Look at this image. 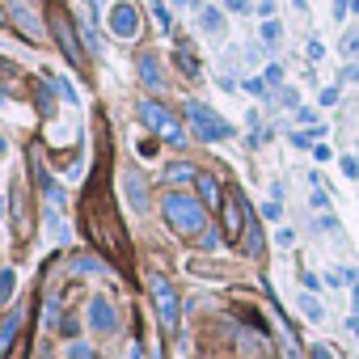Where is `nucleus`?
Masks as SVG:
<instances>
[{
    "label": "nucleus",
    "instance_id": "nucleus-1",
    "mask_svg": "<svg viewBox=\"0 0 359 359\" xmlns=\"http://www.w3.org/2000/svg\"><path fill=\"white\" fill-rule=\"evenodd\" d=\"M161 208H165V220H169V229H173V233H182V237H195V233H203V224H208L203 199H195V195L169 191Z\"/></svg>",
    "mask_w": 359,
    "mask_h": 359
},
{
    "label": "nucleus",
    "instance_id": "nucleus-2",
    "mask_svg": "<svg viewBox=\"0 0 359 359\" xmlns=\"http://www.w3.org/2000/svg\"><path fill=\"white\" fill-rule=\"evenodd\" d=\"M187 118H191L195 135H199V140H208V144H216V140H229V135H233V127H229L212 106H203V102H187Z\"/></svg>",
    "mask_w": 359,
    "mask_h": 359
},
{
    "label": "nucleus",
    "instance_id": "nucleus-3",
    "mask_svg": "<svg viewBox=\"0 0 359 359\" xmlns=\"http://www.w3.org/2000/svg\"><path fill=\"white\" fill-rule=\"evenodd\" d=\"M140 118H144V127H148V131L165 135L173 148H182V144H187V131L177 127V118H173L161 102H140Z\"/></svg>",
    "mask_w": 359,
    "mask_h": 359
},
{
    "label": "nucleus",
    "instance_id": "nucleus-4",
    "mask_svg": "<svg viewBox=\"0 0 359 359\" xmlns=\"http://www.w3.org/2000/svg\"><path fill=\"white\" fill-rule=\"evenodd\" d=\"M148 292H152V304H156V317H161V325L173 334V330H177V317H182V304H177V292H173V283H169L165 275H152V279H148Z\"/></svg>",
    "mask_w": 359,
    "mask_h": 359
},
{
    "label": "nucleus",
    "instance_id": "nucleus-5",
    "mask_svg": "<svg viewBox=\"0 0 359 359\" xmlns=\"http://www.w3.org/2000/svg\"><path fill=\"white\" fill-rule=\"evenodd\" d=\"M51 30H55V43H60V51L68 55V64L72 68H81L85 64V55H81V43H76V30H72V18H68V9L64 5H51Z\"/></svg>",
    "mask_w": 359,
    "mask_h": 359
},
{
    "label": "nucleus",
    "instance_id": "nucleus-6",
    "mask_svg": "<svg viewBox=\"0 0 359 359\" xmlns=\"http://www.w3.org/2000/svg\"><path fill=\"white\" fill-rule=\"evenodd\" d=\"M220 216H224V241H241L245 224H250V203L241 191H229L224 203H220Z\"/></svg>",
    "mask_w": 359,
    "mask_h": 359
},
{
    "label": "nucleus",
    "instance_id": "nucleus-7",
    "mask_svg": "<svg viewBox=\"0 0 359 359\" xmlns=\"http://www.w3.org/2000/svg\"><path fill=\"white\" fill-rule=\"evenodd\" d=\"M110 34L114 39H135L140 34V9L131 5V0H118V5L110 9Z\"/></svg>",
    "mask_w": 359,
    "mask_h": 359
},
{
    "label": "nucleus",
    "instance_id": "nucleus-8",
    "mask_svg": "<svg viewBox=\"0 0 359 359\" xmlns=\"http://www.w3.org/2000/svg\"><path fill=\"white\" fill-rule=\"evenodd\" d=\"M123 187H127L131 208H135V212H148V182H144V173L127 169V173H123Z\"/></svg>",
    "mask_w": 359,
    "mask_h": 359
},
{
    "label": "nucleus",
    "instance_id": "nucleus-9",
    "mask_svg": "<svg viewBox=\"0 0 359 359\" xmlns=\"http://www.w3.org/2000/svg\"><path fill=\"white\" fill-rule=\"evenodd\" d=\"M89 321H93L102 334H110V330H114V309H110V300L93 296V300H89Z\"/></svg>",
    "mask_w": 359,
    "mask_h": 359
},
{
    "label": "nucleus",
    "instance_id": "nucleus-10",
    "mask_svg": "<svg viewBox=\"0 0 359 359\" xmlns=\"http://www.w3.org/2000/svg\"><path fill=\"white\" fill-rule=\"evenodd\" d=\"M195 182H199V199H203L208 208H220V203H224V191H220V182H216L212 173H199Z\"/></svg>",
    "mask_w": 359,
    "mask_h": 359
},
{
    "label": "nucleus",
    "instance_id": "nucleus-11",
    "mask_svg": "<svg viewBox=\"0 0 359 359\" xmlns=\"http://www.w3.org/2000/svg\"><path fill=\"white\" fill-rule=\"evenodd\" d=\"M140 81H144L148 89H165V76H161L156 55H140Z\"/></svg>",
    "mask_w": 359,
    "mask_h": 359
},
{
    "label": "nucleus",
    "instance_id": "nucleus-12",
    "mask_svg": "<svg viewBox=\"0 0 359 359\" xmlns=\"http://www.w3.org/2000/svg\"><path fill=\"white\" fill-rule=\"evenodd\" d=\"M18 325H22V309H13V313L5 317V325H0V355H9V346H13V334H18Z\"/></svg>",
    "mask_w": 359,
    "mask_h": 359
},
{
    "label": "nucleus",
    "instance_id": "nucleus-13",
    "mask_svg": "<svg viewBox=\"0 0 359 359\" xmlns=\"http://www.w3.org/2000/svg\"><path fill=\"white\" fill-rule=\"evenodd\" d=\"M191 177H199V169H195V165H187V161H173V165L165 169V182H173V187L191 182Z\"/></svg>",
    "mask_w": 359,
    "mask_h": 359
},
{
    "label": "nucleus",
    "instance_id": "nucleus-14",
    "mask_svg": "<svg viewBox=\"0 0 359 359\" xmlns=\"http://www.w3.org/2000/svg\"><path fill=\"white\" fill-rule=\"evenodd\" d=\"M262 250H266V241H262V233H258V224H254V216H250V224H245V254L258 258Z\"/></svg>",
    "mask_w": 359,
    "mask_h": 359
},
{
    "label": "nucleus",
    "instance_id": "nucleus-15",
    "mask_svg": "<svg viewBox=\"0 0 359 359\" xmlns=\"http://www.w3.org/2000/svg\"><path fill=\"white\" fill-rule=\"evenodd\" d=\"M338 51H342V60H359V26L342 30V43H338Z\"/></svg>",
    "mask_w": 359,
    "mask_h": 359
},
{
    "label": "nucleus",
    "instance_id": "nucleus-16",
    "mask_svg": "<svg viewBox=\"0 0 359 359\" xmlns=\"http://www.w3.org/2000/svg\"><path fill=\"white\" fill-rule=\"evenodd\" d=\"M199 26H203L208 34H220V30H224V18H220L216 9H203V13H199Z\"/></svg>",
    "mask_w": 359,
    "mask_h": 359
},
{
    "label": "nucleus",
    "instance_id": "nucleus-17",
    "mask_svg": "<svg viewBox=\"0 0 359 359\" xmlns=\"http://www.w3.org/2000/svg\"><path fill=\"white\" fill-rule=\"evenodd\" d=\"M300 313H304V317H309V321H321V317H325V309H321V304H317V300H313V296H309V292H304V296H300Z\"/></svg>",
    "mask_w": 359,
    "mask_h": 359
},
{
    "label": "nucleus",
    "instance_id": "nucleus-18",
    "mask_svg": "<svg viewBox=\"0 0 359 359\" xmlns=\"http://www.w3.org/2000/svg\"><path fill=\"white\" fill-rule=\"evenodd\" d=\"M177 68H182L187 76H199V60H195V55H191L187 47H182V51H177Z\"/></svg>",
    "mask_w": 359,
    "mask_h": 359
},
{
    "label": "nucleus",
    "instance_id": "nucleus-19",
    "mask_svg": "<svg viewBox=\"0 0 359 359\" xmlns=\"http://www.w3.org/2000/svg\"><path fill=\"white\" fill-rule=\"evenodd\" d=\"M279 39H283V26H279V22H262V43L279 47Z\"/></svg>",
    "mask_w": 359,
    "mask_h": 359
},
{
    "label": "nucleus",
    "instance_id": "nucleus-20",
    "mask_svg": "<svg viewBox=\"0 0 359 359\" xmlns=\"http://www.w3.org/2000/svg\"><path fill=\"white\" fill-rule=\"evenodd\" d=\"M13 287H18V275H13V271H0V300H9Z\"/></svg>",
    "mask_w": 359,
    "mask_h": 359
},
{
    "label": "nucleus",
    "instance_id": "nucleus-21",
    "mask_svg": "<svg viewBox=\"0 0 359 359\" xmlns=\"http://www.w3.org/2000/svg\"><path fill=\"white\" fill-rule=\"evenodd\" d=\"M72 266H76V271H81V275H85V271H106V266H102V262H97V258H93V254H81V258H76V262H72Z\"/></svg>",
    "mask_w": 359,
    "mask_h": 359
},
{
    "label": "nucleus",
    "instance_id": "nucleus-22",
    "mask_svg": "<svg viewBox=\"0 0 359 359\" xmlns=\"http://www.w3.org/2000/svg\"><path fill=\"white\" fill-rule=\"evenodd\" d=\"M152 18H156V26H161V30H169V9L161 5V0H152Z\"/></svg>",
    "mask_w": 359,
    "mask_h": 359
},
{
    "label": "nucleus",
    "instance_id": "nucleus-23",
    "mask_svg": "<svg viewBox=\"0 0 359 359\" xmlns=\"http://www.w3.org/2000/svg\"><path fill=\"white\" fill-rule=\"evenodd\" d=\"M304 55H309V64H317V60H321V55H325V47H321V43H317V39H309V51H304Z\"/></svg>",
    "mask_w": 359,
    "mask_h": 359
},
{
    "label": "nucleus",
    "instance_id": "nucleus-24",
    "mask_svg": "<svg viewBox=\"0 0 359 359\" xmlns=\"http://www.w3.org/2000/svg\"><path fill=\"white\" fill-rule=\"evenodd\" d=\"M262 81H266V85H279V81H283V68H279V64H271V68L262 72Z\"/></svg>",
    "mask_w": 359,
    "mask_h": 359
},
{
    "label": "nucleus",
    "instance_id": "nucleus-25",
    "mask_svg": "<svg viewBox=\"0 0 359 359\" xmlns=\"http://www.w3.org/2000/svg\"><path fill=\"white\" fill-rule=\"evenodd\" d=\"M262 216H266V220H283V208H279V199H271V203L262 208Z\"/></svg>",
    "mask_w": 359,
    "mask_h": 359
},
{
    "label": "nucleus",
    "instance_id": "nucleus-26",
    "mask_svg": "<svg viewBox=\"0 0 359 359\" xmlns=\"http://www.w3.org/2000/svg\"><path fill=\"white\" fill-rule=\"evenodd\" d=\"M309 359H334V351H330V342H317V346L309 351Z\"/></svg>",
    "mask_w": 359,
    "mask_h": 359
},
{
    "label": "nucleus",
    "instance_id": "nucleus-27",
    "mask_svg": "<svg viewBox=\"0 0 359 359\" xmlns=\"http://www.w3.org/2000/svg\"><path fill=\"white\" fill-rule=\"evenodd\" d=\"M342 173H346V177H359V161H355V156H342Z\"/></svg>",
    "mask_w": 359,
    "mask_h": 359
},
{
    "label": "nucleus",
    "instance_id": "nucleus-28",
    "mask_svg": "<svg viewBox=\"0 0 359 359\" xmlns=\"http://www.w3.org/2000/svg\"><path fill=\"white\" fill-rule=\"evenodd\" d=\"M199 245H203V250H216V245H220V233H216V229H208V233H203V241H199Z\"/></svg>",
    "mask_w": 359,
    "mask_h": 359
},
{
    "label": "nucleus",
    "instance_id": "nucleus-29",
    "mask_svg": "<svg viewBox=\"0 0 359 359\" xmlns=\"http://www.w3.org/2000/svg\"><path fill=\"white\" fill-rule=\"evenodd\" d=\"M351 13V0H334V22H342Z\"/></svg>",
    "mask_w": 359,
    "mask_h": 359
},
{
    "label": "nucleus",
    "instance_id": "nucleus-30",
    "mask_svg": "<svg viewBox=\"0 0 359 359\" xmlns=\"http://www.w3.org/2000/svg\"><path fill=\"white\" fill-rule=\"evenodd\" d=\"M245 89H250L254 97H262V93H266V81H258V76H254V81H245Z\"/></svg>",
    "mask_w": 359,
    "mask_h": 359
},
{
    "label": "nucleus",
    "instance_id": "nucleus-31",
    "mask_svg": "<svg viewBox=\"0 0 359 359\" xmlns=\"http://www.w3.org/2000/svg\"><path fill=\"white\" fill-rule=\"evenodd\" d=\"M279 102H283V106H296L300 97H296V89H279Z\"/></svg>",
    "mask_w": 359,
    "mask_h": 359
},
{
    "label": "nucleus",
    "instance_id": "nucleus-32",
    "mask_svg": "<svg viewBox=\"0 0 359 359\" xmlns=\"http://www.w3.org/2000/svg\"><path fill=\"white\" fill-rule=\"evenodd\" d=\"M321 106H338V89H321Z\"/></svg>",
    "mask_w": 359,
    "mask_h": 359
},
{
    "label": "nucleus",
    "instance_id": "nucleus-33",
    "mask_svg": "<svg viewBox=\"0 0 359 359\" xmlns=\"http://www.w3.org/2000/svg\"><path fill=\"white\" fill-rule=\"evenodd\" d=\"M296 118L309 123V127H317V110H296Z\"/></svg>",
    "mask_w": 359,
    "mask_h": 359
},
{
    "label": "nucleus",
    "instance_id": "nucleus-34",
    "mask_svg": "<svg viewBox=\"0 0 359 359\" xmlns=\"http://www.w3.org/2000/svg\"><path fill=\"white\" fill-rule=\"evenodd\" d=\"M72 359H93V351H89V346H81V342H72Z\"/></svg>",
    "mask_w": 359,
    "mask_h": 359
},
{
    "label": "nucleus",
    "instance_id": "nucleus-35",
    "mask_svg": "<svg viewBox=\"0 0 359 359\" xmlns=\"http://www.w3.org/2000/svg\"><path fill=\"white\" fill-rule=\"evenodd\" d=\"M342 81H355V85H359V64H351V68H342Z\"/></svg>",
    "mask_w": 359,
    "mask_h": 359
},
{
    "label": "nucleus",
    "instance_id": "nucleus-36",
    "mask_svg": "<svg viewBox=\"0 0 359 359\" xmlns=\"http://www.w3.org/2000/svg\"><path fill=\"white\" fill-rule=\"evenodd\" d=\"M229 9H237V13H245V0H224Z\"/></svg>",
    "mask_w": 359,
    "mask_h": 359
},
{
    "label": "nucleus",
    "instance_id": "nucleus-37",
    "mask_svg": "<svg viewBox=\"0 0 359 359\" xmlns=\"http://www.w3.org/2000/svg\"><path fill=\"white\" fill-rule=\"evenodd\" d=\"M346 330H351V334L359 338V317H351V321H346Z\"/></svg>",
    "mask_w": 359,
    "mask_h": 359
},
{
    "label": "nucleus",
    "instance_id": "nucleus-38",
    "mask_svg": "<svg viewBox=\"0 0 359 359\" xmlns=\"http://www.w3.org/2000/svg\"><path fill=\"white\" fill-rule=\"evenodd\" d=\"M351 292H355V309H359V279H355V287H351Z\"/></svg>",
    "mask_w": 359,
    "mask_h": 359
},
{
    "label": "nucleus",
    "instance_id": "nucleus-39",
    "mask_svg": "<svg viewBox=\"0 0 359 359\" xmlns=\"http://www.w3.org/2000/svg\"><path fill=\"white\" fill-rule=\"evenodd\" d=\"M351 13H359V0H351Z\"/></svg>",
    "mask_w": 359,
    "mask_h": 359
},
{
    "label": "nucleus",
    "instance_id": "nucleus-40",
    "mask_svg": "<svg viewBox=\"0 0 359 359\" xmlns=\"http://www.w3.org/2000/svg\"><path fill=\"white\" fill-rule=\"evenodd\" d=\"M0 216H5V199H0Z\"/></svg>",
    "mask_w": 359,
    "mask_h": 359
},
{
    "label": "nucleus",
    "instance_id": "nucleus-41",
    "mask_svg": "<svg viewBox=\"0 0 359 359\" xmlns=\"http://www.w3.org/2000/svg\"><path fill=\"white\" fill-rule=\"evenodd\" d=\"M0 152H5V140H0Z\"/></svg>",
    "mask_w": 359,
    "mask_h": 359
}]
</instances>
